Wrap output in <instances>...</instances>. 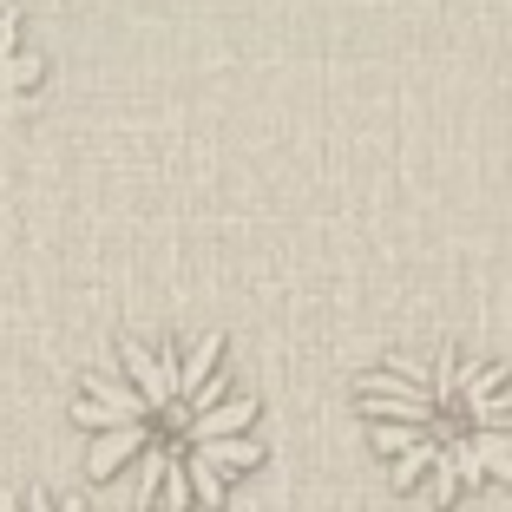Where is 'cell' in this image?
Masks as SVG:
<instances>
[{
    "label": "cell",
    "instance_id": "cell-4",
    "mask_svg": "<svg viewBox=\"0 0 512 512\" xmlns=\"http://www.w3.org/2000/svg\"><path fill=\"white\" fill-rule=\"evenodd\" d=\"M0 512H86L79 499H53V493H14L0 499Z\"/></svg>",
    "mask_w": 512,
    "mask_h": 512
},
{
    "label": "cell",
    "instance_id": "cell-2",
    "mask_svg": "<svg viewBox=\"0 0 512 512\" xmlns=\"http://www.w3.org/2000/svg\"><path fill=\"white\" fill-rule=\"evenodd\" d=\"M355 407L401 493L453 506L512 486V368L467 348H421L368 368Z\"/></svg>",
    "mask_w": 512,
    "mask_h": 512
},
{
    "label": "cell",
    "instance_id": "cell-3",
    "mask_svg": "<svg viewBox=\"0 0 512 512\" xmlns=\"http://www.w3.org/2000/svg\"><path fill=\"white\" fill-rule=\"evenodd\" d=\"M40 53L27 46V33H20V14L14 7H0V119H20L27 112V99L40 92Z\"/></svg>",
    "mask_w": 512,
    "mask_h": 512
},
{
    "label": "cell",
    "instance_id": "cell-1",
    "mask_svg": "<svg viewBox=\"0 0 512 512\" xmlns=\"http://www.w3.org/2000/svg\"><path fill=\"white\" fill-rule=\"evenodd\" d=\"M73 421L86 427V473L125 486L145 512H211L263 460L256 394L237 381L224 335L119 342L79 381Z\"/></svg>",
    "mask_w": 512,
    "mask_h": 512
}]
</instances>
